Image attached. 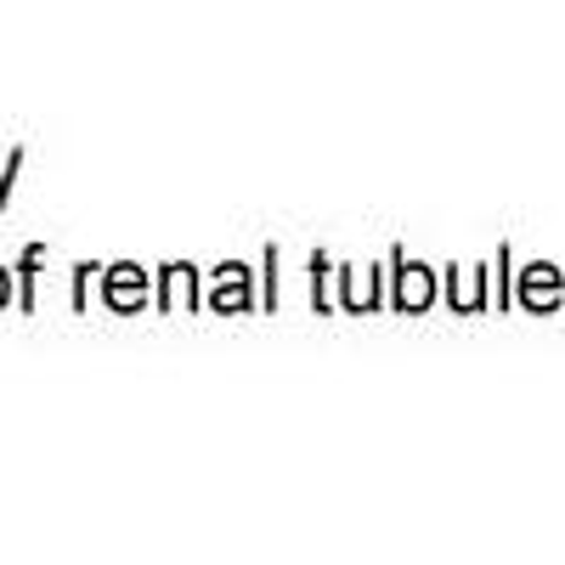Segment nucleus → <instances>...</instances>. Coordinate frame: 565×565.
<instances>
[{
	"label": "nucleus",
	"instance_id": "1",
	"mask_svg": "<svg viewBox=\"0 0 565 565\" xmlns=\"http://www.w3.org/2000/svg\"><path fill=\"white\" fill-rule=\"evenodd\" d=\"M407 300H413V306L424 300V277H418V266H413V277H407Z\"/></svg>",
	"mask_w": 565,
	"mask_h": 565
},
{
	"label": "nucleus",
	"instance_id": "2",
	"mask_svg": "<svg viewBox=\"0 0 565 565\" xmlns=\"http://www.w3.org/2000/svg\"><path fill=\"white\" fill-rule=\"evenodd\" d=\"M0 306H7V271H0Z\"/></svg>",
	"mask_w": 565,
	"mask_h": 565
}]
</instances>
